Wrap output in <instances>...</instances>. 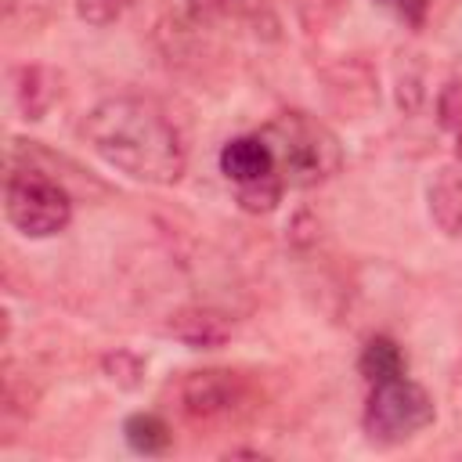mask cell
Wrapping results in <instances>:
<instances>
[{
    "label": "cell",
    "instance_id": "8992f818",
    "mask_svg": "<svg viewBox=\"0 0 462 462\" xmlns=\"http://www.w3.org/2000/svg\"><path fill=\"white\" fill-rule=\"evenodd\" d=\"M188 18L195 25H235L253 36H278V14L271 0H188Z\"/></svg>",
    "mask_w": 462,
    "mask_h": 462
},
{
    "label": "cell",
    "instance_id": "8fae6325",
    "mask_svg": "<svg viewBox=\"0 0 462 462\" xmlns=\"http://www.w3.org/2000/svg\"><path fill=\"white\" fill-rule=\"evenodd\" d=\"M123 437H126L130 451H137V455H162V451L170 448V440H173L166 419H159L155 411H137V415H130V419L123 422Z\"/></svg>",
    "mask_w": 462,
    "mask_h": 462
},
{
    "label": "cell",
    "instance_id": "4fadbf2b",
    "mask_svg": "<svg viewBox=\"0 0 462 462\" xmlns=\"http://www.w3.org/2000/svg\"><path fill=\"white\" fill-rule=\"evenodd\" d=\"M282 191H285L282 177H267V180H253V184L235 188L238 206H242L245 213H271V209L282 202Z\"/></svg>",
    "mask_w": 462,
    "mask_h": 462
},
{
    "label": "cell",
    "instance_id": "5b68a950",
    "mask_svg": "<svg viewBox=\"0 0 462 462\" xmlns=\"http://www.w3.org/2000/svg\"><path fill=\"white\" fill-rule=\"evenodd\" d=\"M173 401H177V411H184L188 419L209 422V419H227V415L253 408L256 397L245 375L231 368H199L177 379Z\"/></svg>",
    "mask_w": 462,
    "mask_h": 462
},
{
    "label": "cell",
    "instance_id": "e0dca14e",
    "mask_svg": "<svg viewBox=\"0 0 462 462\" xmlns=\"http://www.w3.org/2000/svg\"><path fill=\"white\" fill-rule=\"evenodd\" d=\"M58 0H4V14L7 18H22V22H40Z\"/></svg>",
    "mask_w": 462,
    "mask_h": 462
},
{
    "label": "cell",
    "instance_id": "277c9868",
    "mask_svg": "<svg viewBox=\"0 0 462 462\" xmlns=\"http://www.w3.org/2000/svg\"><path fill=\"white\" fill-rule=\"evenodd\" d=\"M433 419H437L433 397L408 375H393V379L372 383L368 401H365V415H361L368 440L383 444V448L411 440Z\"/></svg>",
    "mask_w": 462,
    "mask_h": 462
},
{
    "label": "cell",
    "instance_id": "7c38bea8",
    "mask_svg": "<svg viewBox=\"0 0 462 462\" xmlns=\"http://www.w3.org/2000/svg\"><path fill=\"white\" fill-rule=\"evenodd\" d=\"M14 97H18L22 112H25V119H40L47 112L51 97H54V87H51V79H47L43 69L25 65V69L14 72Z\"/></svg>",
    "mask_w": 462,
    "mask_h": 462
},
{
    "label": "cell",
    "instance_id": "6da1fadb",
    "mask_svg": "<svg viewBox=\"0 0 462 462\" xmlns=\"http://www.w3.org/2000/svg\"><path fill=\"white\" fill-rule=\"evenodd\" d=\"M83 141L112 170L144 180V184H177L184 173V144L166 112L148 97H105L83 123Z\"/></svg>",
    "mask_w": 462,
    "mask_h": 462
},
{
    "label": "cell",
    "instance_id": "7a4b0ae2",
    "mask_svg": "<svg viewBox=\"0 0 462 462\" xmlns=\"http://www.w3.org/2000/svg\"><path fill=\"white\" fill-rule=\"evenodd\" d=\"M271 152L274 166L285 188H314L339 173L343 166V144L339 137L307 112H278L271 123L256 130Z\"/></svg>",
    "mask_w": 462,
    "mask_h": 462
},
{
    "label": "cell",
    "instance_id": "3957f363",
    "mask_svg": "<svg viewBox=\"0 0 462 462\" xmlns=\"http://www.w3.org/2000/svg\"><path fill=\"white\" fill-rule=\"evenodd\" d=\"M4 213L25 238H51L72 220V195L65 184L36 166H11L4 180Z\"/></svg>",
    "mask_w": 462,
    "mask_h": 462
},
{
    "label": "cell",
    "instance_id": "ac0fdd59",
    "mask_svg": "<svg viewBox=\"0 0 462 462\" xmlns=\"http://www.w3.org/2000/svg\"><path fill=\"white\" fill-rule=\"evenodd\" d=\"M455 162L462 166V126H458V144H455Z\"/></svg>",
    "mask_w": 462,
    "mask_h": 462
},
{
    "label": "cell",
    "instance_id": "2e32d148",
    "mask_svg": "<svg viewBox=\"0 0 462 462\" xmlns=\"http://www.w3.org/2000/svg\"><path fill=\"white\" fill-rule=\"evenodd\" d=\"M440 123L444 126H458L462 123V83L458 79H451L444 90H440Z\"/></svg>",
    "mask_w": 462,
    "mask_h": 462
},
{
    "label": "cell",
    "instance_id": "9a60e30c",
    "mask_svg": "<svg viewBox=\"0 0 462 462\" xmlns=\"http://www.w3.org/2000/svg\"><path fill=\"white\" fill-rule=\"evenodd\" d=\"M383 11H390L393 18H401L404 25H422L426 11H430V0H375Z\"/></svg>",
    "mask_w": 462,
    "mask_h": 462
},
{
    "label": "cell",
    "instance_id": "ba28073f",
    "mask_svg": "<svg viewBox=\"0 0 462 462\" xmlns=\"http://www.w3.org/2000/svg\"><path fill=\"white\" fill-rule=\"evenodd\" d=\"M430 217L433 224L458 238L462 235V166H444L430 184Z\"/></svg>",
    "mask_w": 462,
    "mask_h": 462
},
{
    "label": "cell",
    "instance_id": "52a82bcc",
    "mask_svg": "<svg viewBox=\"0 0 462 462\" xmlns=\"http://www.w3.org/2000/svg\"><path fill=\"white\" fill-rule=\"evenodd\" d=\"M220 173L242 188V184H253V180H267V177H278V166H274V152L271 144L260 137V134H242V137H231L224 148H220Z\"/></svg>",
    "mask_w": 462,
    "mask_h": 462
},
{
    "label": "cell",
    "instance_id": "30bf717a",
    "mask_svg": "<svg viewBox=\"0 0 462 462\" xmlns=\"http://www.w3.org/2000/svg\"><path fill=\"white\" fill-rule=\"evenodd\" d=\"M357 368L368 383H379V379H393V375H404L408 372V357L404 350L390 339V336H372L357 357Z\"/></svg>",
    "mask_w": 462,
    "mask_h": 462
},
{
    "label": "cell",
    "instance_id": "5bb4252c",
    "mask_svg": "<svg viewBox=\"0 0 462 462\" xmlns=\"http://www.w3.org/2000/svg\"><path fill=\"white\" fill-rule=\"evenodd\" d=\"M134 4H137V0H79V4H76V11H79L87 22L105 25V22L119 18L126 7H134Z\"/></svg>",
    "mask_w": 462,
    "mask_h": 462
},
{
    "label": "cell",
    "instance_id": "9c48e42d",
    "mask_svg": "<svg viewBox=\"0 0 462 462\" xmlns=\"http://www.w3.org/2000/svg\"><path fill=\"white\" fill-rule=\"evenodd\" d=\"M177 339H184L188 346H220L224 339H227V321L220 318V314H213V310H199V307H191V310H177L173 318H170V325H166Z\"/></svg>",
    "mask_w": 462,
    "mask_h": 462
}]
</instances>
